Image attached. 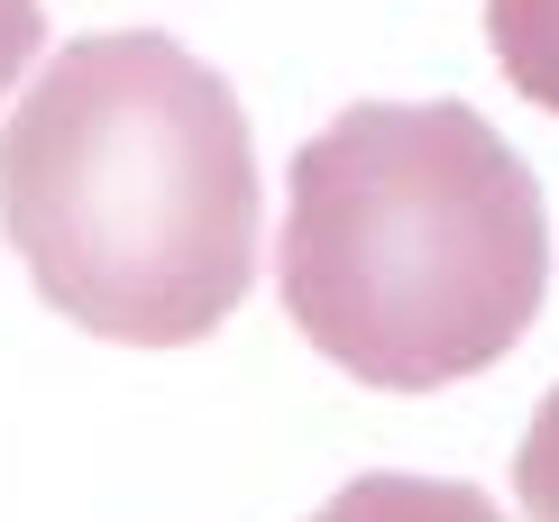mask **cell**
Wrapping results in <instances>:
<instances>
[{"label":"cell","mask_w":559,"mask_h":522,"mask_svg":"<svg viewBox=\"0 0 559 522\" xmlns=\"http://www.w3.org/2000/svg\"><path fill=\"white\" fill-rule=\"evenodd\" d=\"M0 229L28 284L92 340H212L258 275L239 92L156 28L64 37L0 129Z\"/></svg>","instance_id":"6da1fadb"},{"label":"cell","mask_w":559,"mask_h":522,"mask_svg":"<svg viewBox=\"0 0 559 522\" xmlns=\"http://www.w3.org/2000/svg\"><path fill=\"white\" fill-rule=\"evenodd\" d=\"M275 284L358 385L486 376L550 284L542 183L468 102H358L294 156Z\"/></svg>","instance_id":"7a4b0ae2"},{"label":"cell","mask_w":559,"mask_h":522,"mask_svg":"<svg viewBox=\"0 0 559 522\" xmlns=\"http://www.w3.org/2000/svg\"><path fill=\"white\" fill-rule=\"evenodd\" d=\"M312 522H504V513L450 477H348Z\"/></svg>","instance_id":"3957f363"},{"label":"cell","mask_w":559,"mask_h":522,"mask_svg":"<svg viewBox=\"0 0 559 522\" xmlns=\"http://www.w3.org/2000/svg\"><path fill=\"white\" fill-rule=\"evenodd\" d=\"M486 46H496L504 83L559 120V0H486Z\"/></svg>","instance_id":"277c9868"},{"label":"cell","mask_w":559,"mask_h":522,"mask_svg":"<svg viewBox=\"0 0 559 522\" xmlns=\"http://www.w3.org/2000/svg\"><path fill=\"white\" fill-rule=\"evenodd\" d=\"M514 495H523V522H559V385L542 394V413L514 449Z\"/></svg>","instance_id":"5b68a950"},{"label":"cell","mask_w":559,"mask_h":522,"mask_svg":"<svg viewBox=\"0 0 559 522\" xmlns=\"http://www.w3.org/2000/svg\"><path fill=\"white\" fill-rule=\"evenodd\" d=\"M37 37H46V10H37V0H0V92L28 74Z\"/></svg>","instance_id":"8992f818"}]
</instances>
